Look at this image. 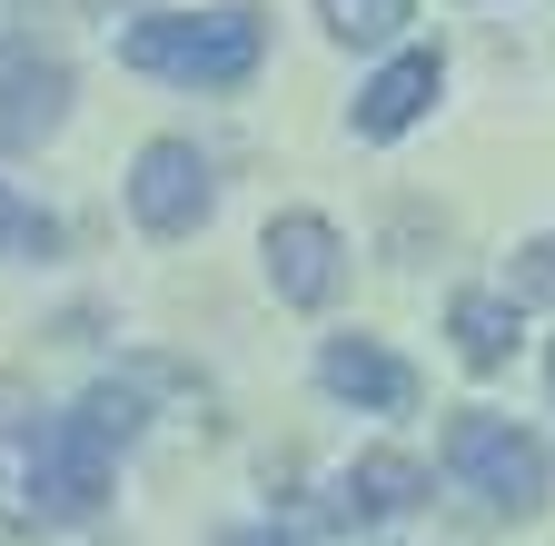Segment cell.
<instances>
[{
    "label": "cell",
    "mask_w": 555,
    "mask_h": 546,
    "mask_svg": "<svg viewBox=\"0 0 555 546\" xmlns=\"http://www.w3.org/2000/svg\"><path fill=\"white\" fill-rule=\"evenodd\" d=\"M258 11H150V21H129L119 30V60L129 71H150V80H189V90H238L258 71Z\"/></svg>",
    "instance_id": "cell-1"
},
{
    "label": "cell",
    "mask_w": 555,
    "mask_h": 546,
    "mask_svg": "<svg viewBox=\"0 0 555 546\" xmlns=\"http://www.w3.org/2000/svg\"><path fill=\"white\" fill-rule=\"evenodd\" d=\"M447 477H466L496 517H535L545 487H555V457L516 418H496V407H456L447 418Z\"/></svg>",
    "instance_id": "cell-2"
},
{
    "label": "cell",
    "mask_w": 555,
    "mask_h": 546,
    "mask_svg": "<svg viewBox=\"0 0 555 546\" xmlns=\"http://www.w3.org/2000/svg\"><path fill=\"white\" fill-rule=\"evenodd\" d=\"M109 428L90 418V407H69V418H50L40 437H30V507L50 517V526H80V517H100V497H109Z\"/></svg>",
    "instance_id": "cell-3"
},
{
    "label": "cell",
    "mask_w": 555,
    "mask_h": 546,
    "mask_svg": "<svg viewBox=\"0 0 555 546\" xmlns=\"http://www.w3.org/2000/svg\"><path fill=\"white\" fill-rule=\"evenodd\" d=\"M208 160H198V140H150L129 160V219L150 229V239H189L198 219H208Z\"/></svg>",
    "instance_id": "cell-4"
},
{
    "label": "cell",
    "mask_w": 555,
    "mask_h": 546,
    "mask_svg": "<svg viewBox=\"0 0 555 546\" xmlns=\"http://www.w3.org/2000/svg\"><path fill=\"white\" fill-rule=\"evenodd\" d=\"M258 258H268V289L288 299V308H327L337 299V268H347V239L318 209H288V219H268Z\"/></svg>",
    "instance_id": "cell-5"
},
{
    "label": "cell",
    "mask_w": 555,
    "mask_h": 546,
    "mask_svg": "<svg viewBox=\"0 0 555 546\" xmlns=\"http://www.w3.org/2000/svg\"><path fill=\"white\" fill-rule=\"evenodd\" d=\"M318 388L327 397H347V407H416V378H406V358L397 348H377V338H327L318 348Z\"/></svg>",
    "instance_id": "cell-6"
},
{
    "label": "cell",
    "mask_w": 555,
    "mask_h": 546,
    "mask_svg": "<svg viewBox=\"0 0 555 546\" xmlns=\"http://www.w3.org/2000/svg\"><path fill=\"white\" fill-rule=\"evenodd\" d=\"M416 507H427V467L397 457V447H367L358 467H347V487H337L347 526H387V517H416Z\"/></svg>",
    "instance_id": "cell-7"
},
{
    "label": "cell",
    "mask_w": 555,
    "mask_h": 546,
    "mask_svg": "<svg viewBox=\"0 0 555 546\" xmlns=\"http://www.w3.org/2000/svg\"><path fill=\"white\" fill-rule=\"evenodd\" d=\"M437 50H406V60H387V71L358 90V140H397V129H416L427 119V100H437Z\"/></svg>",
    "instance_id": "cell-8"
},
{
    "label": "cell",
    "mask_w": 555,
    "mask_h": 546,
    "mask_svg": "<svg viewBox=\"0 0 555 546\" xmlns=\"http://www.w3.org/2000/svg\"><path fill=\"white\" fill-rule=\"evenodd\" d=\"M60 100H69V71L21 50L11 71H0V140H40V129H60Z\"/></svg>",
    "instance_id": "cell-9"
},
{
    "label": "cell",
    "mask_w": 555,
    "mask_h": 546,
    "mask_svg": "<svg viewBox=\"0 0 555 546\" xmlns=\"http://www.w3.org/2000/svg\"><path fill=\"white\" fill-rule=\"evenodd\" d=\"M516 308H526V299H506V289H466V299L447 308L456 358H466V368H506V348H516Z\"/></svg>",
    "instance_id": "cell-10"
},
{
    "label": "cell",
    "mask_w": 555,
    "mask_h": 546,
    "mask_svg": "<svg viewBox=\"0 0 555 546\" xmlns=\"http://www.w3.org/2000/svg\"><path fill=\"white\" fill-rule=\"evenodd\" d=\"M318 21H327L337 40L367 50V40H397V30L416 21V0H318Z\"/></svg>",
    "instance_id": "cell-11"
},
{
    "label": "cell",
    "mask_w": 555,
    "mask_h": 546,
    "mask_svg": "<svg viewBox=\"0 0 555 546\" xmlns=\"http://www.w3.org/2000/svg\"><path fill=\"white\" fill-rule=\"evenodd\" d=\"M50 249H60V219L30 209V199L0 179V258H50Z\"/></svg>",
    "instance_id": "cell-12"
},
{
    "label": "cell",
    "mask_w": 555,
    "mask_h": 546,
    "mask_svg": "<svg viewBox=\"0 0 555 546\" xmlns=\"http://www.w3.org/2000/svg\"><path fill=\"white\" fill-rule=\"evenodd\" d=\"M506 299H526V308H555V239H526V249L506 258Z\"/></svg>",
    "instance_id": "cell-13"
},
{
    "label": "cell",
    "mask_w": 555,
    "mask_h": 546,
    "mask_svg": "<svg viewBox=\"0 0 555 546\" xmlns=\"http://www.w3.org/2000/svg\"><path fill=\"white\" fill-rule=\"evenodd\" d=\"M80 407H90V418H100V428H109V437H119V447H129V437H139V388H119V378H100V388H90V397H80Z\"/></svg>",
    "instance_id": "cell-14"
},
{
    "label": "cell",
    "mask_w": 555,
    "mask_h": 546,
    "mask_svg": "<svg viewBox=\"0 0 555 546\" xmlns=\"http://www.w3.org/2000/svg\"><path fill=\"white\" fill-rule=\"evenodd\" d=\"M208 546H308L298 526H238V536H208Z\"/></svg>",
    "instance_id": "cell-15"
}]
</instances>
